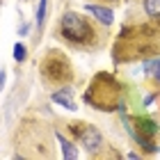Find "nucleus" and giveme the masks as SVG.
<instances>
[{"label": "nucleus", "instance_id": "obj_10", "mask_svg": "<svg viewBox=\"0 0 160 160\" xmlns=\"http://www.w3.org/2000/svg\"><path fill=\"white\" fill-rule=\"evenodd\" d=\"M14 60L16 62H25L28 60V48L23 43H14Z\"/></svg>", "mask_w": 160, "mask_h": 160}, {"label": "nucleus", "instance_id": "obj_4", "mask_svg": "<svg viewBox=\"0 0 160 160\" xmlns=\"http://www.w3.org/2000/svg\"><path fill=\"white\" fill-rule=\"evenodd\" d=\"M69 130L73 133V137L82 144V149L89 156H101V151L105 149L103 133L92 123H69Z\"/></svg>", "mask_w": 160, "mask_h": 160}, {"label": "nucleus", "instance_id": "obj_9", "mask_svg": "<svg viewBox=\"0 0 160 160\" xmlns=\"http://www.w3.org/2000/svg\"><path fill=\"white\" fill-rule=\"evenodd\" d=\"M46 9H48V0H39V7H37V28L39 30L43 28V21H46Z\"/></svg>", "mask_w": 160, "mask_h": 160}, {"label": "nucleus", "instance_id": "obj_12", "mask_svg": "<svg viewBox=\"0 0 160 160\" xmlns=\"http://www.w3.org/2000/svg\"><path fill=\"white\" fill-rule=\"evenodd\" d=\"M28 30H30V25H28V23H23V25H21V30H18V32H21V34H25Z\"/></svg>", "mask_w": 160, "mask_h": 160}, {"label": "nucleus", "instance_id": "obj_5", "mask_svg": "<svg viewBox=\"0 0 160 160\" xmlns=\"http://www.w3.org/2000/svg\"><path fill=\"white\" fill-rule=\"evenodd\" d=\"M85 12L92 14L94 21H98L101 25H112V21H114V12L105 5H92L89 2V5H85Z\"/></svg>", "mask_w": 160, "mask_h": 160}, {"label": "nucleus", "instance_id": "obj_1", "mask_svg": "<svg viewBox=\"0 0 160 160\" xmlns=\"http://www.w3.org/2000/svg\"><path fill=\"white\" fill-rule=\"evenodd\" d=\"M57 34H60V39L64 43L80 48V50H92L103 43V32L92 23V18L80 12H73V9L64 12L60 16Z\"/></svg>", "mask_w": 160, "mask_h": 160}, {"label": "nucleus", "instance_id": "obj_13", "mask_svg": "<svg viewBox=\"0 0 160 160\" xmlns=\"http://www.w3.org/2000/svg\"><path fill=\"white\" fill-rule=\"evenodd\" d=\"M103 2H119V0H103Z\"/></svg>", "mask_w": 160, "mask_h": 160}, {"label": "nucleus", "instance_id": "obj_11", "mask_svg": "<svg viewBox=\"0 0 160 160\" xmlns=\"http://www.w3.org/2000/svg\"><path fill=\"white\" fill-rule=\"evenodd\" d=\"M5 80H7V73H5V69L0 71V92H2V87H5Z\"/></svg>", "mask_w": 160, "mask_h": 160}, {"label": "nucleus", "instance_id": "obj_6", "mask_svg": "<svg viewBox=\"0 0 160 160\" xmlns=\"http://www.w3.org/2000/svg\"><path fill=\"white\" fill-rule=\"evenodd\" d=\"M53 103H57V105H62L64 110H76V98H73V94H71V89H67V87H60L57 92H53Z\"/></svg>", "mask_w": 160, "mask_h": 160}, {"label": "nucleus", "instance_id": "obj_7", "mask_svg": "<svg viewBox=\"0 0 160 160\" xmlns=\"http://www.w3.org/2000/svg\"><path fill=\"white\" fill-rule=\"evenodd\" d=\"M142 12L151 23L160 25V0H142Z\"/></svg>", "mask_w": 160, "mask_h": 160}, {"label": "nucleus", "instance_id": "obj_2", "mask_svg": "<svg viewBox=\"0 0 160 160\" xmlns=\"http://www.w3.org/2000/svg\"><path fill=\"white\" fill-rule=\"evenodd\" d=\"M121 87L114 82L112 76L101 73L92 80L89 89L85 94V101L94 105L96 110H121V98H119Z\"/></svg>", "mask_w": 160, "mask_h": 160}, {"label": "nucleus", "instance_id": "obj_3", "mask_svg": "<svg viewBox=\"0 0 160 160\" xmlns=\"http://www.w3.org/2000/svg\"><path fill=\"white\" fill-rule=\"evenodd\" d=\"M41 80L46 85H67L73 80V69H71V62L64 57L60 50H48V55L41 60Z\"/></svg>", "mask_w": 160, "mask_h": 160}, {"label": "nucleus", "instance_id": "obj_8", "mask_svg": "<svg viewBox=\"0 0 160 160\" xmlns=\"http://www.w3.org/2000/svg\"><path fill=\"white\" fill-rule=\"evenodd\" d=\"M57 142H60V147H62V156L67 158V160H73V158H78V149H76V144L71 142V140H67L62 133H57Z\"/></svg>", "mask_w": 160, "mask_h": 160}]
</instances>
